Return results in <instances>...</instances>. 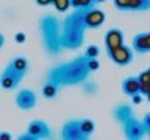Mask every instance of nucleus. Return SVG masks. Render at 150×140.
<instances>
[{
  "label": "nucleus",
  "instance_id": "1",
  "mask_svg": "<svg viewBox=\"0 0 150 140\" xmlns=\"http://www.w3.org/2000/svg\"><path fill=\"white\" fill-rule=\"evenodd\" d=\"M91 73L92 72L88 67V58L81 55L67 61V62H63L53 69H50L49 73H47V78L56 81L61 87H69V86L83 84Z\"/></svg>",
  "mask_w": 150,
  "mask_h": 140
},
{
  "label": "nucleus",
  "instance_id": "2",
  "mask_svg": "<svg viewBox=\"0 0 150 140\" xmlns=\"http://www.w3.org/2000/svg\"><path fill=\"white\" fill-rule=\"evenodd\" d=\"M86 9H74L69 16L63 19V47L64 50H77L83 45L86 34L84 23Z\"/></svg>",
  "mask_w": 150,
  "mask_h": 140
},
{
  "label": "nucleus",
  "instance_id": "3",
  "mask_svg": "<svg viewBox=\"0 0 150 140\" xmlns=\"http://www.w3.org/2000/svg\"><path fill=\"white\" fill-rule=\"evenodd\" d=\"M39 31L44 50L50 56H56L64 50L63 47V20L56 16L47 14L39 20Z\"/></svg>",
  "mask_w": 150,
  "mask_h": 140
},
{
  "label": "nucleus",
  "instance_id": "4",
  "mask_svg": "<svg viewBox=\"0 0 150 140\" xmlns=\"http://www.w3.org/2000/svg\"><path fill=\"white\" fill-rule=\"evenodd\" d=\"M114 120L120 125L122 134L130 140H139L147 135V129L142 123L134 115V111L130 104H117L112 111Z\"/></svg>",
  "mask_w": 150,
  "mask_h": 140
},
{
  "label": "nucleus",
  "instance_id": "5",
  "mask_svg": "<svg viewBox=\"0 0 150 140\" xmlns=\"http://www.w3.org/2000/svg\"><path fill=\"white\" fill-rule=\"evenodd\" d=\"M108 58L110 61H112L116 65H119V67H125V65H128L133 62V58H134V50L133 47H128V45H120L119 48L112 50L108 53Z\"/></svg>",
  "mask_w": 150,
  "mask_h": 140
},
{
  "label": "nucleus",
  "instance_id": "6",
  "mask_svg": "<svg viewBox=\"0 0 150 140\" xmlns=\"http://www.w3.org/2000/svg\"><path fill=\"white\" fill-rule=\"evenodd\" d=\"M22 78H23L22 75L17 70H14V67L11 64H8V67H5L2 75H0V86L5 90H14V89L19 87Z\"/></svg>",
  "mask_w": 150,
  "mask_h": 140
},
{
  "label": "nucleus",
  "instance_id": "7",
  "mask_svg": "<svg viewBox=\"0 0 150 140\" xmlns=\"http://www.w3.org/2000/svg\"><path fill=\"white\" fill-rule=\"evenodd\" d=\"M59 137L64 140H84V135L80 129V118H70L61 126Z\"/></svg>",
  "mask_w": 150,
  "mask_h": 140
},
{
  "label": "nucleus",
  "instance_id": "8",
  "mask_svg": "<svg viewBox=\"0 0 150 140\" xmlns=\"http://www.w3.org/2000/svg\"><path fill=\"white\" fill-rule=\"evenodd\" d=\"M38 104V97L31 89H21L16 95V106L21 111H31Z\"/></svg>",
  "mask_w": 150,
  "mask_h": 140
},
{
  "label": "nucleus",
  "instance_id": "9",
  "mask_svg": "<svg viewBox=\"0 0 150 140\" xmlns=\"http://www.w3.org/2000/svg\"><path fill=\"white\" fill-rule=\"evenodd\" d=\"M106 20V14L105 11H102L100 8L92 6L86 9V14H84V23H86L88 30H96V28L102 27Z\"/></svg>",
  "mask_w": 150,
  "mask_h": 140
},
{
  "label": "nucleus",
  "instance_id": "10",
  "mask_svg": "<svg viewBox=\"0 0 150 140\" xmlns=\"http://www.w3.org/2000/svg\"><path fill=\"white\" fill-rule=\"evenodd\" d=\"M125 44V34L120 28H110L106 33H105V48H106V53L110 51L119 48L120 45Z\"/></svg>",
  "mask_w": 150,
  "mask_h": 140
},
{
  "label": "nucleus",
  "instance_id": "11",
  "mask_svg": "<svg viewBox=\"0 0 150 140\" xmlns=\"http://www.w3.org/2000/svg\"><path fill=\"white\" fill-rule=\"evenodd\" d=\"M27 131L35 137V140L52 137V129H50V126L47 125L44 120H33V121H30L28 126H27Z\"/></svg>",
  "mask_w": 150,
  "mask_h": 140
},
{
  "label": "nucleus",
  "instance_id": "12",
  "mask_svg": "<svg viewBox=\"0 0 150 140\" xmlns=\"http://www.w3.org/2000/svg\"><path fill=\"white\" fill-rule=\"evenodd\" d=\"M131 47H133L134 53L138 55H144L150 51L149 47V31L147 33H138V34L133 36V41H131Z\"/></svg>",
  "mask_w": 150,
  "mask_h": 140
},
{
  "label": "nucleus",
  "instance_id": "13",
  "mask_svg": "<svg viewBox=\"0 0 150 140\" xmlns=\"http://www.w3.org/2000/svg\"><path fill=\"white\" fill-rule=\"evenodd\" d=\"M120 87H122V92H124L127 97H130V98L133 95H136V93H141V83H139L138 76L125 78L124 81H122Z\"/></svg>",
  "mask_w": 150,
  "mask_h": 140
},
{
  "label": "nucleus",
  "instance_id": "14",
  "mask_svg": "<svg viewBox=\"0 0 150 140\" xmlns=\"http://www.w3.org/2000/svg\"><path fill=\"white\" fill-rule=\"evenodd\" d=\"M59 84L53 81V79L47 78L44 86H42V97L47 98V100H53V98H56V95H58V90H59Z\"/></svg>",
  "mask_w": 150,
  "mask_h": 140
},
{
  "label": "nucleus",
  "instance_id": "15",
  "mask_svg": "<svg viewBox=\"0 0 150 140\" xmlns=\"http://www.w3.org/2000/svg\"><path fill=\"white\" fill-rule=\"evenodd\" d=\"M14 67V70H17L19 73L22 75V76H25V75L28 73V59L25 58V56H16V58H13V61L9 62Z\"/></svg>",
  "mask_w": 150,
  "mask_h": 140
},
{
  "label": "nucleus",
  "instance_id": "16",
  "mask_svg": "<svg viewBox=\"0 0 150 140\" xmlns=\"http://www.w3.org/2000/svg\"><path fill=\"white\" fill-rule=\"evenodd\" d=\"M80 129H81V132L84 135V140H86L94 134V131H96V123H94V120H91V118H80Z\"/></svg>",
  "mask_w": 150,
  "mask_h": 140
},
{
  "label": "nucleus",
  "instance_id": "17",
  "mask_svg": "<svg viewBox=\"0 0 150 140\" xmlns=\"http://www.w3.org/2000/svg\"><path fill=\"white\" fill-rule=\"evenodd\" d=\"M128 11H150V0H130Z\"/></svg>",
  "mask_w": 150,
  "mask_h": 140
},
{
  "label": "nucleus",
  "instance_id": "18",
  "mask_svg": "<svg viewBox=\"0 0 150 140\" xmlns=\"http://www.w3.org/2000/svg\"><path fill=\"white\" fill-rule=\"evenodd\" d=\"M96 0H72V8L74 9H88L96 6Z\"/></svg>",
  "mask_w": 150,
  "mask_h": 140
},
{
  "label": "nucleus",
  "instance_id": "19",
  "mask_svg": "<svg viewBox=\"0 0 150 140\" xmlns=\"http://www.w3.org/2000/svg\"><path fill=\"white\" fill-rule=\"evenodd\" d=\"M53 6L56 13H67V9L72 8V0H55Z\"/></svg>",
  "mask_w": 150,
  "mask_h": 140
},
{
  "label": "nucleus",
  "instance_id": "20",
  "mask_svg": "<svg viewBox=\"0 0 150 140\" xmlns=\"http://www.w3.org/2000/svg\"><path fill=\"white\" fill-rule=\"evenodd\" d=\"M83 92L84 93H89V95H94V93L97 92V83H94V81H91V79H86L83 84Z\"/></svg>",
  "mask_w": 150,
  "mask_h": 140
},
{
  "label": "nucleus",
  "instance_id": "21",
  "mask_svg": "<svg viewBox=\"0 0 150 140\" xmlns=\"http://www.w3.org/2000/svg\"><path fill=\"white\" fill-rule=\"evenodd\" d=\"M98 55H100V48H98L97 45H88L86 50H84V56H86L88 59L98 58Z\"/></svg>",
  "mask_w": 150,
  "mask_h": 140
},
{
  "label": "nucleus",
  "instance_id": "22",
  "mask_svg": "<svg viewBox=\"0 0 150 140\" xmlns=\"http://www.w3.org/2000/svg\"><path fill=\"white\" fill-rule=\"evenodd\" d=\"M114 6L119 11H128L130 6V0H114Z\"/></svg>",
  "mask_w": 150,
  "mask_h": 140
},
{
  "label": "nucleus",
  "instance_id": "23",
  "mask_svg": "<svg viewBox=\"0 0 150 140\" xmlns=\"http://www.w3.org/2000/svg\"><path fill=\"white\" fill-rule=\"evenodd\" d=\"M88 67L91 72H97L100 69V62H98L97 58H91V59H88Z\"/></svg>",
  "mask_w": 150,
  "mask_h": 140
},
{
  "label": "nucleus",
  "instance_id": "24",
  "mask_svg": "<svg viewBox=\"0 0 150 140\" xmlns=\"http://www.w3.org/2000/svg\"><path fill=\"white\" fill-rule=\"evenodd\" d=\"M14 39H16L17 44H23V42L27 41V34H25V33H22V31H19V33H16Z\"/></svg>",
  "mask_w": 150,
  "mask_h": 140
},
{
  "label": "nucleus",
  "instance_id": "25",
  "mask_svg": "<svg viewBox=\"0 0 150 140\" xmlns=\"http://www.w3.org/2000/svg\"><path fill=\"white\" fill-rule=\"evenodd\" d=\"M142 93H136V95H133V97H131V103H133V104H136V106H138V104H141V103H142Z\"/></svg>",
  "mask_w": 150,
  "mask_h": 140
},
{
  "label": "nucleus",
  "instance_id": "26",
  "mask_svg": "<svg viewBox=\"0 0 150 140\" xmlns=\"http://www.w3.org/2000/svg\"><path fill=\"white\" fill-rule=\"evenodd\" d=\"M142 123H144V126H145V129H150V112H147L144 117H142Z\"/></svg>",
  "mask_w": 150,
  "mask_h": 140
},
{
  "label": "nucleus",
  "instance_id": "27",
  "mask_svg": "<svg viewBox=\"0 0 150 140\" xmlns=\"http://www.w3.org/2000/svg\"><path fill=\"white\" fill-rule=\"evenodd\" d=\"M36 5H39V6H49V5H53L55 0H35Z\"/></svg>",
  "mask_w": 150,
  "mask_h": 140
},
{
  "label": "nucleus",
  "instance_id": "28",
  "mask_svg": "<svg viewBox=\"0 0 150 140\" xmlns=\"http://www.w3.org/2000/svg\"><path fill=\"white\" fill-rule=\"evenodd\" d=\"M19 140H35V137H33V135L27 131L25 134H21V135H19Z\"/></svg>",
  "mask_w": 150,
  "mask_h": 140
},
{
  "label": "nucleus",
  "instance_id": "29",
  "mask_svg": "<svg viewBox=\"0 0 150 140\" xmlns=\"http://www.w3.org/2000/svg\"><path fill=\"white\" fill-rule=\"evenodd\" d=\"M0 139H3V140H9V139H11V135H9L8 132H2V134H0Z\"/></svg>",
  "mask_w": 150,
  "mask_h": 140
},
{
  "label": "nucleus",
  "instance_id": "30",
  "mask_svg": "<svg viewBox=\"0 0 150 140\" xmlns=\"http://www.w3.org/2000/svg\"><path fill=\"white\" fill-rule=\"evenodd\" d=\"M3 44H5V34L0 36V47H3Z\"/></svg>",
  "mask_w": 150,
  "mask_h": 140
},
{
  "label": "nucleus",
  "instance_id": "31",
  "mask_svg": "<svg viewBox=\"0 0 150 140\" xmlns=\"http://www.w3.org/2000/svg\"><path fill=\"white\" fill-rule=\"evenodd\" d=\"M103 2H106V0H96V3H103Z\"/></svg>",
  "mask_w": 150,
  "mask_h": 140
},
{
  "label": "nucleus",
  "instance_id": "32",
  "mask_svg": "<svg viewBox=\"0 0 150 140\" xmlns=\"http://www.w3.org/2000/svg\"><path fill=\"white\" fill-rule=\"evenodd\" d=\"M149 47H150V31H149Z\"/></svg>",
  "mask_w": 150,
  "mask_h": 140
},
{
  "label": "nucleus",
  "instance_id": "33",
  "mask_svg": "<svg viewBox=\"0 0 150 140\" xmlns=\"http://www.w3.org/2000/svg\"><path fill=\"white\" fill-rule=\"evenodd\" d=\"M147 100H149V103H150V93H149V95H147Z\"/></svg>",
  "mask_w": 150,
  "mask_h": 140
},
{
  "label": "nucleus",
  "instance_id": "34",
  "mask_svg": "<svg viewBox=\"0 0 150 140\" xmlns=\"http://www.w3.org/2000/svg\"><path fill=\"white\" fill-rule=\"evenodd\" d=\"M147 135H149V137H150V129H149V131H147Z\"/></svg>",
  "mask_w": 150,
  "mask_h": 140
},
{
  "label": "nucleus",
  "instance_id": "35",
  "mask_svg": "<svg viewBox=\"0 0 150 140\" xmlns=\"http://www.w3.org/2000/svg\"><path fill=\"white\" fill-rule=\"evenodd\" d=\"M147 72H149V75H150V67H149V69H147Z\"/></svg>",
  "mask_w": 150,
  "mask_h": 140
}]
</instances>
